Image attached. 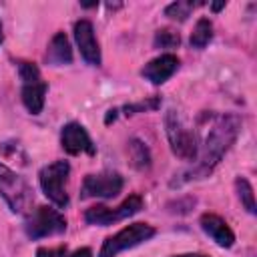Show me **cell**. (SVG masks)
Segmentation results:
<instances>
[{"mask_svg": "<svg viewBox=\"0 0 257 257\" xmlns=\"http://www.w3.org/2000/svg\"><path fill=\"white\" fill-rule=\"evenodd\" d=\"M235 191H237V197L241 201V205L247 209V213L255 215V193H253V187L251 183L245 179V177H237L235 179Z\"/></svg>", "mask_w": 257, "mask_h": 257, "instance_id": "19", "label": "cell"}, {"mask_svg": "<svg viewBox=\"0 0 257 257\" xmlns=\"http://www.w3.org/2000/svg\"><path fill=\"white\" fill-rule=\"evenodd\" d=\"M126 151H128V157H131V163H133L135 169L147 171V169L151 167V151H149V147H147L141 139L133 137V139L128 141Z\"/></svg>", "mask_w": 257, "mask_h": 257, "instance_id": "16", "label": "cell"}, {"mask_svg": "<svg viewBox=\"0 0 257 257\" xmlns=\"http://www.w3.org/2000/svg\"><path fill=\"white\" fill-rule=\"evenodd\" d=\"M0 197L8 205V209L16 215H28L34 205V191L28 181L16 171L8 169L0 163Z\"/></svg>", "mask_w": 257, "mask_h": 257, "instance_id": "2", "label": "cell"}, {"mask_svg": "<svg viewBox=\"0 0 257 257\" xmlns=\"http://www.w3.org/2000/svg\"><path fill=\"white\" fill-rule=\"evenodd\" d=\"M199 225L219 247H223V249L233 247L235 233H233V229L229 227V223L223 217H219L215 213H203L201 219H199Z\"/></svg>", "mask_w": 257, "mask_h": 257, "instance_id": "13", "label": "cell"}, {"mask_svg": "<svg viewBox=\"0 0 257 257\" xmlns=\"http://www.w3.org/2000/svg\"><path fill=\"white\" fill-rule=\"evenodd\" d=\"M68 257H92V251H90V247H80V249L68 253Z\"/></svg>", "mask_w": 257, "mask_h": 257, "instance_id": "22", "label": "cell"}, {"mask_svg": "<svg viewBox=\"0 0 257 257\" xmlns=\"http://www.w3.org/2000/svg\"><path fill=\"white\" fill-rule=\"evenodd\" d=\"M145 201L141 195H131L126 197L118 207H104V205H94L84 211V223L86 225H98V227H108L118 221H124L133 215H137L143 209Z\"/></svg>", "mask_w": 257, "mask_h": 257, "instance_id": "8", "label": "cell"}, {"mask_svg": "<svg viewBox=\"0 0 257 257\" xmlns=\"http://www.w3.org/2000/svg\"><path fill=\"white\" fill-rule=\"evenodd\" d=\"M161 106V98L159 96H149L145 100H139V102H131V104H124L120 108H110L104 116V124H110L116 120L118 114L122 116H133V114H139V112H149V110H157Z\"/></svg>", "mask_w": 257, "mask_h": 257, "instance_id": "15", "label": "cell"}, {"mask_svg": "<svg viewBox=\"0 0 257 257\" xmlns=\"http://www.w3.org/2000/svg\"><path fill=\"white\" fill-rule=\"evenodd\" d=\"M225 8V2H215V4H211V10L213 12H219V10H223Z\"/></svg>", "mask_w": 257, "mask_h": 257, "instance_id": "24", "label": "cell"}, {"mask_svg": "<svg viewBox=\"0 0 257 257\" xmlns=\"http://www.w3.org/2000/svg\"><path fill=\"white\" fill-rule=\"evenodd\" d=\"M203 6V2H191V0H177V2H171L167 8H165V16L171 18V20H177V22H185L191 12L195 8Z\"/></svg>", "mask_w": 257, "mask_h": 257, "instance_id": "18", "label": "cell"}, {"mask_svg": "<svg viewBox=\"0 0 257 257\" xmlns=\"http://www.w3.org/2000/svg\"><path fill=\"white\" fill-rule=\"evenodd\" d=\"M165 133H167V139H169V145H171V151L175 157H179L183 161L197 159L199 137L175 108H169L165 112Z\"/></svg>", "mask_w": 257, "mask_h": 257, "instance_id": "3", "label": "cell"}, {"mask_svg": "<svg viewBox=\"0 0 257 257\" xmlns=\"http://www.w3.org/2000/svg\"><path fill=\"white\" fill-rule=\"evenodd\" d=\"M171 257H209L205 253H179V255H171Z\"/></svg>", "mask_w": 257, "mask_h": 257, "instance_id": "23", "label": "cell"}, {"mask_svg": "<svg viewBox=\"0 0 257 257\" xmlns=\"http://www.w3.org/2000/svg\"><path fill=\"white\" fill-rule=\"evenodd\" d=\"M68 249L64 245L60 247H38L36 249V257H68Z\"/></svg>", "mask_w": 257, "mask_h": 257, "instance_id": "21", "label": "cell"}, {"mask_svg": "<svg viewBox=\"0 0 257 257\" xmlns=\"http://www.w3.org/2000/svg\"><path fill=\"white\" fill-rule=\"evenodd\" d=\"M68 227L66 217L48 205H38L26 215L24 221V231L30 239H42V237H52V235H62Z\"/></svg>", "mask_w": 257, "mask_h": 257, "instance_id": "6", "label": "cell"}, {"mask_svg": "<svg viewBox=\"0 0 257 257\" xmlns=\"http://www.w3.org/2000/svg\"><path fill=\"white\" fill-rule=\"evenodd\" d=\"M124 179L116 171H100L84 177L80 187V199H112L122 191Z\"/></svg>", "mask_w": 257, "mask_h": 257, "instance_id": "9", "label": "cell"}, {"mask_svg": "<svg viewBox=\"0 0 257 257\" xmlns=\"http://www.w3.org/2000/svg\"><path fill=\"white\" fill-rule=\"evenodd\" d=\"M98 6V2H86V4H82V8H96Z\"/></svg>", "mask_w": 257, "mask_h": 257, "instance_id": "25", "label": "cell"}, {"mask_svg": "<svg viewBox=\"0 0 257 257\" xmlns=\"http://www.w3.org/2000/svg\"><path fill=\"white\" fill-rule=\"evenodd\" d=\"M155 227L149 225V223H133V225H126L124 229H120L118 233L106 237L102 241V247L98 251V257H116L120 251H126V249H133L145 241H149L153 235H155Z\"/></svg>", "mask_w": 257, "mask_h": 257, "instance_id": "7", "label": "cell"}, {"mask_svg": "<svg viewBox=\"0 0 257 257\" xmlns=\"http://www.w3.org/2000/svg\"><path fill=\"white\" fill-rule=\"evenodd\" d=\"M72 32H74V40H76V44H78L80 56H82L90 66H100L102 54H100V44H98V40H96L92 22L86 20V18L76 20Z\"/></svg>", "mask_w": 257, "mask_h": 257, "instance_id": "11", "label": "cell"}, {"mask_svg": "<svg viewBox=\"0 0 257 257\" xmlns=\"http://www.w3.org/2000/svg\"><path fill=\"white\" fill-rule=\"evenodd\" d=\"M179 64H181V60H179L177 54L165 52V54H161V56L149 60V62L143 66L141 74H143L151 84H157V86H159V84H165V82L179 70Z\"/></svg>", "mask_w": 257, "mask_h": 257, "instance_id": "12", "label": "cell"}, {"mask_svg": "<svg viewBox=\"0 0 257 257\" xmlns=\"http://www.w3.org/2000/svg\"><path fill=\"white\" fill-rule=\"evenodd\" d=\"M4 42V30H2V22H0V44Z\"/></svg>", "mask_w": 257, "mask_h": 257, "instance_id": "26", "label": "cell"}, {"mask_svg": "<svg viewBox=\"0 0 257 257\" xmlns=\"http://www.w3.org/2000/svg\"><path fill=\"white\" fill-rule=\"evenodd\" d=\"M211 40H213V22L209 18H199L197 24H195V28H193V32H191V38H189L191 46L197 48V50H201Z\"/></svg>", "mask_w": 257, "mask_h": 257, "instance_id": "17", "label": "cell"}, {"mask_svg": "<svg viewBox=\"0 0 257 257\" xmlns=\"http://www.w3.org/2000/svg\"><path fill=\"white\" fill-rule=\"evenodd\" d=\"M16 68H18V76L22 80V90H20L22 104L26 106V110L30 114H40L44 108L48 84L42 80L38 64L20 58V60H16Z\"/></svg>", "mask_w": 257, "mask_h": 257, "instance_id": "4", "label": "cell"}, {"mask_svg": "<svg viewBox=\"0 0 257 257\" xmlns=\"http://www.w3.org/2000/svg\"><path fill=\"white\" fill-rule=\"evenodd\" d=\"M60 147L68 155H80V153L90 155V157L96 155V147H94L88 131L80 122H74V120L66 122L60 128Z\"/></svg>", "mask_w": 257, "mask_h": 257, "instance_id": "10", "label": "cell"}, {"mask_svg": "<svg viewBox=\"0 0 257 257\" xmlns=\"http://www.w3.org/2000/svg\"><path fill=\"white\" fill-rule=\"evenodd\" d=\"M68 175H70V165H68V161H62V159L54 161L50 165H44L38 171V183H40L42 193L58 209H64L70 203V197L66 191Z\"/></svg>", "mask_w": 257, "mask_h": 257, "instance_id": "5", "label": "cell"}, {"mask_svg": "<svg viewBox=\"0 0 257 257\" xmlns=\"http://www.w3.org/2000/svg\"><path fill=\"white\" fill-rule=\"evenodd\" d=\"M239 133H241V118L233 112L221 114L213 122V126L209 128V135L205 137V143L199 145V153H197L195 163L189 169L175 173V177L171 179L169 185L175 189V187H183L191 181L207 179L217 169V165L223 161L227 151L233 147Z\"/></svg>", "mask_w": 257, "mask_h": 257, "instance_id": "1", "label": "cell"}, {"mask_svg": "<svg viewBox=\"0 0 257 257\" xmlns=\"http://www.w3.org/2000/svg\"><path fill=\"white\" fill-rule=\"evenodd\" d=\"M181 44V34L173 28H159L153 38V48H177Z\"/></svg>", "mask_w": 257, "mask_h": 257, "instance_id": "20", "label": "cell"}, {"mask_svg": "<svg viewBox=\"0 0 257 257\" xmlns=\"http://www.w3.org/2000/svg\"><path fill=\"white\" fill-rule=\"evenodd\" d=\"M44 58L52 66H66L72 62V46H70V40L66 38L64 32H56L50 38Z\"/></svg>", "mask_w": 257, "mask_h": 257, "instance_id": "14", "label": "cell"}]
</instances>
